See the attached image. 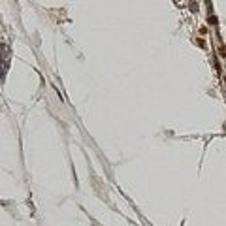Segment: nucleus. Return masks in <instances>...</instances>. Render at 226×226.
Instances as JSON below:
<instances>
[{"instance_id":"1","label":"nucleus","mask_w":226,"mask_h":226,"mask_svg":"<svg viewBox=\"0 0 226 226\" xmlns=\"http://www.w3.org/2000/svg\"><path fill=\"white\" fill-rule=\"evenodd\" d=\"M9 59H11V53H9L8 45L0 43V77H2V79H4L6 72H8V68H9Z\"/></svg>"}]
</instances>
